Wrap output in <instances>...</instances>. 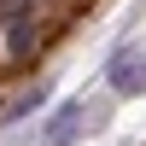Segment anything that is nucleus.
Instances as JSON below:
<instances>
[{
    "label": "nucleus",
    "instance_id": "obj_1",
    "mask_svg": "<svg viewBox=\"0 0 146 146\" xmlns=\"http://www.w3.org/2000/svg\"><path fill=\"white\" fill-rule=\"evenodd\" d=\"M100 123H105V111L94 100H58L53 111H47V123H41V146H76Z\"/></svg>",
    "mask_w": 146,
    "mask_h": 146
},
{
    "label": "nucleus",
    "instance_id": "obj_2",
    "mask_svg": "<svg viewBox=\"0 0 146 146\" xmlns=\"http://www.w3.org/2000/svg\"><path fill=\"white\" fill-rule=\"evenodd\" d=\"M105 88L117 100H146V41H117L105 53Z\"/></svg>",
    "mask_w": 146,
    "mask_h": 146
},
{
    "label": "nucleus",
    "instance_id": "obj_3",
    "mask_svg": "<svg viewBox=\"0 0 146 146\" xmlns=\"http://www.w3.org/2000/svg\"><path fill=\"white\" fill-rule=\"evenodd\" d=\"M0 29H6V53H12V58H29V53H35V41H41V29H35V6L12 12Z\"/></svg>",
    "mask_w": 146,
    "mask_h": 146
},
{
    "label": "nucleus",
    "instance_id": "obj_4",
    "mask_svg": "<svg viewBox=\"0 0 146 146\" xmlns=\"http://www.w3.org/2000/svg\"><path fill=\"white\" fill-rule=\"evenodd\" d=\"M47 100H53V82H35V88H23L18 100L0 111V129H12V123H29V111H41Z\"/></svg>",
    "mask_w": 146,
    "mask_h": 146
}]
</instances>
